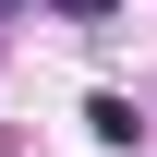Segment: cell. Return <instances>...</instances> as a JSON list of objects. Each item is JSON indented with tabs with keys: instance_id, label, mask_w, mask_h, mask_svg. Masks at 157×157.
I'll return each mask as SVG.
<instances>
[{
	"instance_id": "6da1fadb",
	"label": "cell",
	"mask_w": 157,
	"mask_h": 157,
	"mask_svg": "<svg viewBox=\"0 0 157 157\" xmlns=\"http://www.w3.org/2000/svg\"><path fill=\"white\" fill-rule=\"evenodd\" d=\"M85 133H97V145H133L145 121H133V97H85Z\"/></svg>"
},
{
	"instance_id": "7a4b0ae2",
	"label": "cell",
	"mask_w": 157,
	"mask_h": 157,
	"mask_svg": "<svg viewBox=\"0 0 157 157\" xmlns=\"http://www.w3.org/2000/svg\"><path fill=\"white\" fill-rule=\"evenodd\" d=\"M48 12H60V24H97V12H121V0H48Z\"/></svg>"
}]
</instances>
